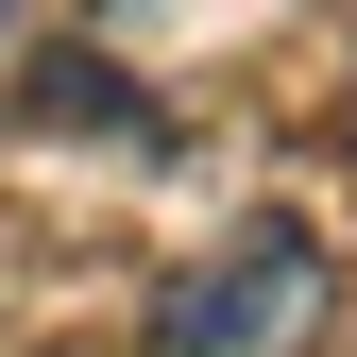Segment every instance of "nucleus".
<instances>
[{
    "mask_svg": "<svg viewBox=\"0 0 357 357\" xmlns=\"http://www.w3.org/2000/svg\"><path fill=\"white\" fill-rule=\"evenodd\" d=\"M324 238L306 221H238L221 255H188V273L153 289V357H306L324 340Z\"/></svg>",
    "mask_w": 357,
    "mask_h": 357,
    "instance_id": "f257e3e1",
    "label": "nucleus"
},
{
    "mask_svg": "<svg viewBox=\"0 0 357 357\" xmlns=\"http://www.w3.org/2000/svg\"><path fill=\"white\" fill-rule=\"evenodd\" d=\"M17 17H34V0H0V52H17Z\"/></svg>",
    "mask_w": 357,
    "mask_h": 357,
    "instance_id": "f03ea898",
    "label": "nucleus"
}]
</instances>
